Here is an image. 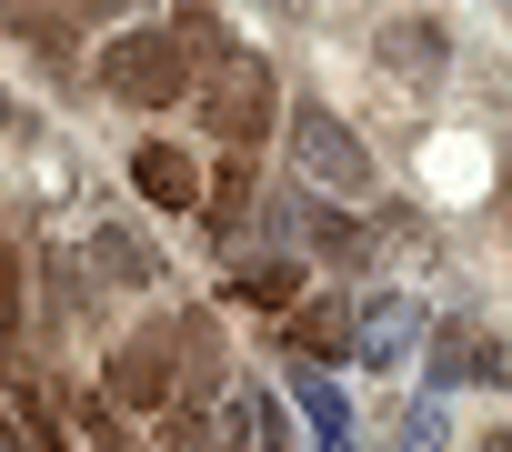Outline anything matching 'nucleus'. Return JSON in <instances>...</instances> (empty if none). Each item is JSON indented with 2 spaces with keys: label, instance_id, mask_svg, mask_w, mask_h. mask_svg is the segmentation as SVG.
Returning a JSON list of instances; mask_svg holds the SVG:
<instances>
[{
  "label": "nucleus",
  "instance_id": "nucleus-19",
  "mask_svg": "<svg viewBox=\"0 0 512 452\" xmlns=\"http://www.w3.org/2000/svg\"><path fill=\"white\" fill-rule=\"evenodd\" d=\"M0 452H31V432L11 422V392H0Z\"/></svg>",
  "mask_w": 512,
  "mask_h": 452
},
{
  "label": "nucleus",
  "instance_id": "nucleus-21",
  "mask_svg": "<svg viewBox=\"0 0 512 452\" xmlns=\"http://www.w3.org/2000/svg\"><path fill=\"white\" fill-rule=\"evenodd\" d=\"M0 131H11V101H0Z\"/></svg>",
  "mask_w": 512,
  "mask_h": 452
},
{
  "label": "nucleus",
  "instance_id": "nucleus-22",
  "mask_svg": "<svg viewBox=\"0 0 512 452\" xmlns=\"http://www.w3.org/2000/svg\"><path fill=\"white\" fill-rule=\"evenodd\" d=\"M502 211H512V191H502Z\"/></svg>",
  "mask_w": 512,
  "mask_h": 452
},
{
  "label": "nucleus",
  "instance_id": "nucleus-13",
  "mask_svg": "<svg viewBox=\"0 0 512 452\" xmlns=\"http://www.w3.org/2000/svg\"><path fill=\"white\" fill-rule=\"evenodd\" d=\"M201 221H211L221 242L251 221V161H221V171H211V191H201Z\"/></svg>",
  "mask_w": 512,
  "mask_h": 452
},
{
  "label": "nucleus",
  "instance_id": "nucleus-18",
  "mask_svg": "<svg viewBox=\"0 0 512 452\" xmlns=\"http://www.w3.org/2000/svg\"><path fill=\"white\" fill-rule=\"evenodd\" d=\"M422 442H442V412H432V402H412V412H402V452H422Z\"/></svg>",
  "mask_w": 512,
  "mask_h": 452
},
{
  "label": "nucleus",
  "instance_id": "nucleus-15",
  "mask_svg": "<svg viewBox=\"0 0 512 452\" xmlns=\"http://www.w3.org/2000/svg\"><path fill=\"white\" fill-rule=\"evenodd\" d=\"M0 31L21 51H41V61H71V11H0Z\"/></svg>",
  "mask_w": 512,
  "mask_h": 452
},
{
  "label": "nucleus",
  "instance_id": "nucleus-20",
  "mask_svg": "<svg viewBox=\"0 0 512 452\" xmlns=\"http://www.w3.org/2000/svg\"><path fill=\"white\" fill-rule=\"evenodd\" d=\"M482 452H512V432H492V442H482Z\"/></svg>",
  "mask_w": 512,
  "mask_h": 452
},
{
  "label": "nucleus",
  "instance_id": "nucleus-14",
  "mask_svg": "<svg viewBox=\"0 0 512 452\" xmlns=\"http://www.w3.org/2000/svg\"><path fill=\"white\" fill-rule=\"evenodd\" d=\"M221 382V332L211 312H181V392H211Z\"/></svg>",
  "mask_w": 512,
  "mask_h": 452
},
{
  "label": "nucleus",
  "instance_id": "nucleus-7",
  "mask_svg": "<svg viewBox=\"0 0 512 452\" xmlns=\"http://www.w3.org/2000/svg\"><path fill=\"white\" fill-rule=\"evenodd\" d=\"M432 382H512V352L482 342L472 322H442L432 332Z\"/></svg>",
  "mask_w": 512,
  "mask_h": 452
},
{
  "label": "nucleus",
  "instance_id": "nucleus-1",
  "mask_svg": "<svg viewBox=\"0 0 512 452\" xmlns=\"http://www.w3.org/2000/svg\"><path fill=\"white\" fill-rule=\"evenodd\" d=\"M272 101H282V81H272V61L262 51H221V61H201V91H191V111H201V131L211 141H231V161L251 151V141H262L272 131Z\"/></svg>",
  "mask_w": 512,
  "mask_h": 452
},
{
  "label": "nucleus",
  "instance_id": "nucleus-9",
  "mask_svg": "<svg viewBox=\"0 0 512 452\" xmlns=\"http://www.w3.org/2000/svg\"><path fill=\"white\" fill-rule=\"evenodd\" d=\"M292 232H302L322 262H342V272H372V232H362V221H342L332 201H302V211H292Z\"/></svg>",
  "mask_w": 512,
  "mask_h": 452
},
{
  "label": "nucleus",
  "instance_id": "nucleus-2",
  "mask_svg": "<svg viewBox=\"0 0 512 452\" xmlns=\"http://www.w3.org/2000/svg\"><path fill=\"white\" fill-rule=\"evenodd\" d=\"M91 81H101L111 101H131V111H171V101L201 91V81H191V51H181L171 31H111L101 61H91Z\"/></svg>",
  "mask_w": 512,
  "mask_h": 452
},
{
  "label": "nucleus",
  "instance_id": "nucleus-3",
  "mask_svg": "<svg viewBox=\"0 0 512 452\" xmlns=\"http://www.w3.org/2000/svg\"><path fill=\"white\" fill-rule=\"evenodd\" d=\"M292 171H302L322 201H362V191H372V151H362L352 121H332L322 101H292Z\"/></svg>",
  "mask_w": 512,
  "mask_h": 452
},
{
  "label": "nucleus",
  "instance_id": "nucleus-16",
  "mask_svg": "<svg viewBox=\"0 0 512 452\" xmlns=\"http://www.w3.org/2000/svg\"><path fill=\"white\" fill-rule=\"evenodd\" d=\"M21 312H31V272H21V242H0V342H21Z\"/></svg>",
  "mask_w": 512,
  "mask_h": 452
},
{
  "label": "nucleus",
  "instance_id": "nucleus-5",
  "mask_svg": "<svg viewBox=\"0 0 512 452\" xmlns=\"http://www.w3.org/2000/svg\"><path fill=\"white\" fill-rule=\"evenodd\" d=\"M372 51H382V71L412 81V91H432V81L452 71V41H442V21H422V11H392V21L372 31Z\"/></svg>",
  "mask_w": 512,
  "mask_h": 452
},
{
  "label": "nucleus",
  "instance_id": "nucleus-6",
  "mask_svg": "<svg viewBox=\"0 0 512 452\" xmlns=\"http://www.w3.org/2000/svg\"><path fill=\"white\" fill-rule=\"evenodd\" d=\"M131 181H141L151 211H201V191H211V171H191V151H171V141H141Z\"/></svg>",
  "mask_w": 512,
  "mask_h": 452
},
{
  "label": "nucleus",
  "instance_id": "nucleus-17",
  "mask_svg": "<svg viewBox=\"0 0 512 452\" xmlns=\"http://www.w3.org/2000/svg\"><path fill=\"white\" fill-rule=\"evenodd\" d=\"M81 432H91V442H101V452H141V442H131V432H121V422H111V402H101V392H91V402H81Z\"/></svg>",
  "mask_w": 512,
  "mask_h": 452
},
{
  "label": "nucleus",
  "instance_id": "nucleus-12",
  "mask_svg": "<svg viewBox=\"0 0 512 452\" xmlns=\"http://www.w3.org/2000/svg\"><path fill=\"white\" fill-rule=\"evenodd\" d=\"M241 302H262V312H302V262H282V252L241 262Z\"/></svg>",
  "mask_w": 512,
  "mask_h": 452
},
{
  "label": "nucleus",
  "instance_id": "nucleus-8",
  "mask_svg": "<svg viewBox=\"0 0 512 452\" xmlns=\"http://www.w3.org/2000/svg\"><path fill=\"white\" fill-rule=\"evenodd\" d=\"M91 282H121V292H151L161 282V252L131 232V221H101L91 232Z\"/></svg>",
  "mask_w": 512,
  "mask_h": 452
},
{
  "label": "nucleus",
  "instance_id": "nucleus-4",
  "mask_svg": "<svg viewBox=\"0 0 512 452\" xmlns=\"http://www.w3.org/2000/svg\"><path fill=\"white\" fill-rule=\"evenodd\" d=\"M171 392H181V312L141 322V332L111 352V372H101V402H111V412H161Z\"/></svg>",
  "mask_w": 512,
  "mask_h": 452
},
{
  "label": "nucleus",
  "instance_id": "nucleus-11",
  "mask_svg": "<svg viewBox=\"0 0 512 452\" xmlns=\"http://www.w3.org/2000/svg\"><path fill=\"white\" fill-rule=\"evenodd\" d=\"M352 342H362V362H372V372H392V362L412 352V302H372Z\"/></svg>",
  "mask_w": 512,
  "mask_h": 452
},
{
  "label": "nucleus",
  "instance_id": "nucleus-10",
  "mask_svg": "<svg viewBox=\"0 0 512 452\" xmlns=\"http://www.w3.org/2000/svg\"><path fill=\"white\" fill-rule=\"evenodd\" d=\"M352 332H362L352 302H302V312H292V352H302V362H342Z\"/></svg>",
  "mask_w": 512,
  "mask_h": 452
}]
</instances>
